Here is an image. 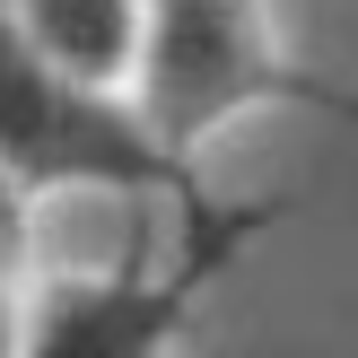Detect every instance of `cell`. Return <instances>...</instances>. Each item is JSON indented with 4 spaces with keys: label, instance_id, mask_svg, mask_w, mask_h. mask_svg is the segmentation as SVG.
<instances>
[{
    "label": "cell",
    "instance_id": "3",
    "mask_svg": "<svg viewBox=\"0 0 358 358\" xmlns=\"http://www.w3.org/2000/svg\"><path fill=\"white\" fill-rule=\"evenodd\" d=\"M0 166L27 201H210L201 166L140 122L131 87H87L52 70L9 9H0Z\"/></svg>",
    "mask_w": 358,
    "mask_h": 358
},
{
    "label": "cell",
    "instance_id": "2",
    "mask_svg": "<svg viewBox=\"0 0 358 358\" xmlns=\"http://www.w3.org/2000/svg\"><path fill=\"white\" fill-rule=\"evenodd\" d=\"M131 105L175 157H201L210 131L245 114H324L358 122V87L306 70L271 27V0H149L140 9V62H131Z\"/></svg>",
    "mask_w": 358,
    "mask_h": 358
},
{
    "label": "cell",
    "instance_id": "5",
    "mask_svg": "<svg viewBox=\"0 0 358 358\" xmlns=\"http://www.w3.org/2000/svg\"><path fill=\"white\" fill-rule=\"evenodd\" d=\"M9 245H27V192L9 184V166H0V254Z\"/></svg>",
    "mask_w": 358,
    "mask_h": 358
},
{
    "label": "cell",
    "instance_id": "6",
    "mask_svg": "<svg viewBox=\"0 0 358 358\" xmlns=\"http://www.w3.org/2000/svg\"><path fill=\"white\" fill-rule=\"evenodd\" d=\"M17 341H27V315H17L9 280H0V358H17Z\"/></svg>",
    "mask_w": 358,
    "mask_h": 358
},
{
    "label": "cell",
    "instance_id": "1",
    "mask_svg": "<svg viewBox=\"0 0 358 358\" xmlns=\"http://www.w3.org/2000/svg\"><path fill=\"white\" fill-rule=\"evenodd\" d=\"M289 219V201H254V192H210L201 210H184V236L166 254H105L62 271L27 306V341L17 358H175L201 324L210 289L254 254L271 227Z\"/></svg>",
    "mask_w": 358,
    "mask_h": 358
},
{
    "label": "cell",
    "instance_id": "4",
    "mask_svg": "<svg viewBox=\"0 0 358 358\" xmlns=\"http://www.w3.org/2000/svg\"><path fill=\"white\" fill-rule=\"evenodd\" d=\"M0 9L17 17V35L52 70H70L87 87H122L140 62V9L149 0H0Z\"/></svg>",
    "mask_w": 358,
    "mask_h": 358
}]
</instances>
